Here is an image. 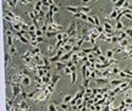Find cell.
I'll list each match as a JSON object with an SVG mask.
<instances>
[{"instance_id":"f546056e","label":"cell","mask_w":132,"mask_h":111,"mask_svg":"<svg viewBox=\"0 0 132 111\" xmlns=\"http://www.w3.org/2000/svg\"><path fill=\"white\" fill-rule=\"evenodd\" d=\"M50 9H51L54 12H58V11H59V6H58V5H53V6H50Z\"/></svg>"},{"instance_id":"ac0fdd59","label":"cell","mask_w":132,"mask_h":111,"mask_svg":"<svg viewBox=\"0 0 132 111\" xmlns=\"http://www.w3.org/2000/svg\"><path fill=\"white\" fill-rule=\"evenodd\" d=\"M42 6H43V5H42V1H37V3L34 4V6H33V10L39 12V11H42Z\"/></svg>"},{"instance_id":"8fae6325","label":"cell","mask_w":132,"mask_h":111,"mask_svg":"<svg viewBox=\"0 0 132 111\" xmlns=\"http://www.w3.org/2000/svg\"><path fill=\"white\" fill-rule=\"evenodd\" d=\"M14 105H15L14 100H12V99L6 98V111H11V109H12V106H14Z\"/></svg>"},{"instance_id":"f1b7e54d","label":"cell","mask_w":132,"mask_h":111,"mask_svg":"<svg viewBox=\"0 0 132 111\" xmlns=\"http://www.w3.org/2000/svg\"><path fill=\"white\" fill-rule=\"evenodd\" d=\"M64 72H65V74H67V76H69V74H70V76L72 74V72H71V70H70V67H66V68L64 70Z\"/></svg>"},{"instance_id":"6da1fadb","label":"cell","mask_w":132,"mask_h":111,"mask_svg":"<svg viewBox=\"0 0 132 111\" xmlns=\"http://www.w3.org/2000/svg\"><path fill=\"white\" fill-rule=\"evenodd\" d=\"M88 36L92 38V39H99V37H100V33H99V31L97 29V27H94V26H91L89 27V31H88Z\"/></svg>"},{"instance_id":"5bb4252c","label":"cell","mask_w":132,"mask_h":111,"mask_svg":"<svg viewBox=\"0 0 132 111\" xmlns=\"http://www.w3.org/2000/svg\"><path fill=\"white\" fill-rule=\"evenodd\" d=\"M75 98V95L73 94H69V95H64V101L62 102H67V104H70L71 102V100Z\"/></svg>"},{"instance_id":"ffe728a7","label":"cell","mask_w":132,"mask_h":111,"mask_svg":"<svg viewBox=\"0 0 132 111\" xmlns=\"http://www.w3.org/2000/svg\"><path fill=\"white\" fill-rule=\"evenodd\" d=\"M9 53L12 55V56H15V55H17V48L15 46V45H12V46H10L9 48Z\"/></svg>"},{"instance_id":"e0dca14e","label":"cell","mask_w":132,"mask_h":111,"mask_svg":"<svg viewBox=\"0 0 132 111\" xmlns=\"http://www.w3.org/2000/svg\"><path fill=\"white\" fill-rule=\"evenodd\" d=\"M71 61H72L75 65H77V64L81 61V60H80V56H78V54H77V53H75V54L72 55V57H71Z\"/></svg>"},{"instance_id":"d590c367","label":"cell","mask_w":132,"mask_h":111,"mask_svg":"<svg viewBox=\"0 0 132 111\" xmlns=\"http://www.w3.org/2000/svg\"><path fill=\"white\" fill-rule=\"evenodd\" d=\"M127 9H130V10L132 11V0H131V1L128 3V6H127Z\"/></svg>"},{"instance_id":"4316f807","label":"cell","mask_w":132,"mask_h":111,"mask_svg":"<svg viewBox=\"0 0 132 111\" xmlns=\"http://www.w3.org/2000/svg\"><path fill=\"white\" fill-rule=\"evenodd\" d=\"M76 81H77V73L72 72V74H71V84H75Z\"/></svg>"},{"instance_id":"484cf974","label":"cell","mask_w":132,"mask_h":111,"mask_svg":"<svg viewBox=\"0 0 132 111\" xmlns=\"http://www.w3.org/2000/svg\"><path fill=\"white\" fill-rule=\"evenodd\" d=\"M111 70H112V76H119V73L121 72L120 68L116 67V66H115V67H111Z\"/></svg>"},{"instance_id":"5b68a950","label":"cell","mask_w":132,"mask_h":111,"mask_svg":"<svg viewBox=\"0 0 132 111\" xmlns=\"http://www.w3.org/2000/svg\"><path fill=\"white\" fill-rule=\"evenodd\" d=\"M72 55H73V51H69V53H65V54L61 56L60 61H61V62H67V61H70V60H71Z\"/></svg>"},{"instance_id":"8992f818","label":"cell","mask_w":132,"mask_h":111,"mask_svg":"<svg viewBox=\"0 0 132 111\" xmlns=\"http://www.w3.org/2000/svg\"><path fill=\"white\" fill-rule=\"evenodd\" d=\"M78 8H80V12H82V14H87V15L92 14V9H91L89 6H86V5H81V6H78Z\"/></svg>"},{"instance_id":"ba28073f","label":"cell","mask_w":132,"mask_h":111,"mask_svg":"<svg viewBox=\"0 0 132 111\" xmlns=\"http://www.w3.org/2000/svg\"><path fill=\"white\" fill-rule=\"evenodd\" d=\"M94 82L98 83V84H106V83H110V79L105 78V77H100V78H95Z\"/></svg>"},{"instance_id":"603a6c76","label":"cell","mask_w":132,"mask_h":111,"mask_svg":"<svg viewBox=\"0 0 132 111\" xmlns=\"http://www.w3.org/2000/svg\"><path fill=\"white\" fill-rule=\"evenodd\" d=\"M58 33H59V32H47V33H45V37H47V38H54V37L56 38Z\"/></svg>"},{"instance_id":"836d02e7","label":"cell","mask_w":132,"mask_h":111,"mask_svg":"<svg viewBox=\"0 0 132 111\" xmlns=\"http://www.w3.org/2000/svg\"><path fill=\"white\" fill-rule=\"evenodd\" d=\"M65 64H66V67H71V66H73V65H75L71 60H70V61H67V62H65Z\"/></svg>"},{"instance_id":"7a4b0ae2","label":"cell","mask_w":132,"mask_h":111,"mask_svg":"<svg viewBox=\"0 0 132 111\" xmlns=\"http://www.w3.org/2000/svg\"><path fill=\"white\" fill-rule=\"evenodd\" d=\"M120 10L121 9H116V8H114L112 10H111V12L109 14V15H106L105 16V20H116V17H117V15H119V12H120Z\"/></svg>"},{"instance_id":"9c48e42d","label":"cell","mask_w":132,"mask_h":111,"mask_svg":"<svg viewBox=\"0 0 132 111\" xmlns=\"http://www.w3.org/2000/svg\"><path fill=\"white\" fill-rule=\"evenodd\" d=\"M55 66H56V70H58V72H61V71H64V70L66 68V64H65V62H61V61H59V62H55Z\"/></svg>"},{"instance_id":"83f0119b","label":"cell","mask_w":132,"mask_h":111,"mask_svg":"<svg viewBox=\"0 0 132 111\" xmlns=\"http://www.w3.org/2000/svg\"><path fill=\"white\" fill-rule=\"evenodd\" d=\"M125 32H126V33H127V36H128V37L132 39V27H131V28H127V27H126Z\"/></svg>"},{"instance_id":"74e56055","label":"cell","mask_w":132,"mask_h":111,"mask_svg":"<svg viewBox=\"0 0 132 111\" xmlns=\"http://www.w3.org/2000/svg\"><path fill=\"white\" fill-rule=\"evenodd\" d=\"M89 1H93V0H82V4H88Z\"/></svg>"},{"instance_id":"277c9868","label":"cell","mask_w":132,"mask_h":111,"mask_svg":"<svg viewBox=\"0 0 132 111\" xmlns=\"http://www.w3.org/2000/svg\"><path fill=\"white\" fill-rule=\"evenodd\" d=\"M21 110H26V111H32V109H31V106H30V104H28V100H22L21 102H20V105H17Z\"/></svg>"},{"instance_id":"7bdbcfd3","label":"cell","mask_w":132,"mask_h":111,"mask_svg":"<svg viewBox=\"0 0 132 111\" xmlns=\"http://www.w3.org/2000/svg\"><path fill=\"white\" fill-rule=\"evenodd\" d=\"M93 1H94V3H95V1H98V0H93Z\"/></svg>"},{"instance_id":"7402d4cb","label":"cell","mask_w":132,"mask_h":111,"mask_svg":"<svg viewBox=\"0 0 132 111\" xmlns=\"http://www.w3.org/2000/svg\"><path fill=\"white\" fill-rule=\"evenodd\" d=\"M97 61H99V62L104 64V62H108V57L103 54V55H100V56H98V57H97Z\"/></svg>"},{"instance_id":"cb8c5ba5","label":"cell","mask_w":132,"mask_h":111,"mask_svg":"<svg viewBox=\"0 0 132 111\" xmlns=\"http://www.w3.org/2000/svg\"><path fill=\"white\" fill-rule=\"evenodd\" d=\"M3 20H4V22H8V23H10V25L14 22V20H12L11 17L6 16V15H3Z\"/></svg>"},{"instance_id":"d4e9b609","label":"cell","mask_w":132,"mask_h":111,"mask_svg":"<svg viewBox=\"0 0 132 111\" xmlns=\"http://www.w3.org/2000/svg\"><path fill=\"white\" fill-rule=\"evenodd\" d=\"M54 53H55V46H54V45H49V46H48V53H47V54L50 56V55L54 54Z\"/></svg>"},{"instance_id":"b9f144b4","label":"cell","mask_w":132,"mask_h":111,"mask_svg":"<svg viewBox=\"0 0 132 111\" xmlns=\"http://www.w3.org/2000/svg\"><path fill=\"white\" fill-rule=\"evenodd\" d=\"M30 1H31V3H33V1H34V0H30Z\"/></svg>"},{"instance_id":"d6986e66","label":"cell","mask_w":132,"mask_h":111,"mask_svg":"<svg viewBox=\"0 0 132 111\" xmlns=\"http://www.w3.org/2000/svg\"><path fill=\"white\" fill-rule=\"evenodd\" d=\"M62 49L66 51V53H69V51H72V49H73V45H71V44H69V43H66L64 46H62Z\"/></svg>"},{"instance_id":"ab89813d","label":"cell","mask_w":132,"mask_h":111,"mask_svg":"<svg viewBox=\"0 0 132 111\" xmlns=\"http://www.w3.org/2000/svg\"><path fill=\"white\" fill-rule=\"evenodd\" d=\"M111 1H112V3H114V4H116V3H117V1H119V0H111Z\"/></svg>"},{"instance_id":"4fadbf2b","label":"cell","mask_w":132,"mask_h":111,"mask_svg":"<svg viewBox=\"0 0 132 111\" xmlns=\"http://www.w3.org/2000/svg\"><path fill=\"white\" fill-rule=\"evenodd\" d=\"M94 48V50H93V54L98 57V56H100V55H103V53H102V50H100V48L98 46V45H94L93 46Z\"/></svg>"},{"instance_id":"1f68e13d","label":"cell","mask_w":132,"mask_h":111,"mask_svg":"<svg viewBox=\"0 0 132 111\" xmlns=\"http://www.w3.org/2000/svg\"><path fill=\"white\" fill-rule=\"evenodd\" d=\"M33 48H36V46H38V42L37 40H31V43H30Z\"/></svg>"},{"instance_id":"60d3db41","label":"cell","mask_w":132,"mask_h":111,"mask_svg":"<svg viewBox=\"0 0 132 111\" xmlns=\"http://www.w3.org/2000/svg\"><path fill=\"white\" fill-rule=\"evenodd\" d=\"M128 57H131V59H132V53H130V54H128Z\"/></svg>"},{"instance_id":"9a60e30c","label":"cell","mask_w":132,"mask_h":111,"mask_svg":"<svg viewBox=\"0 0 132 111\" xmlns=\"http://www.w3.org/2000/svg\"><path fill=\"white\" fill-rule=\"evenodd\" d=\"M60 107H61V110H62V111H70L71 105H70V104H67V102H61V104H60Z\"/></svg>"},{"instance_id":"8d00e7d4","label":"cell","mask_w":132,"mask_h":111,"mask_svg":"<svg viewBox=\"0 0 132 111\" xmlns=\"http://www.w3.org/2000/svg\"><path fill=\"white\" fill-rule=\"evenodd\" d=\"M12 3H14V5L16 6L17 4H20V0H12Z\"/></svg>"},{"instance_id":"52a82bcc","label":"cell","mask_w":132,"mask_h":111,"mask_svg":"<svg viewBox=\"0 0 132 111\" xmlns=\"http://www.w3.org/2000/svg\"><path fill=\"white\" fill-rule=\"evenodd\" d=\"M21 84H22L23 87L28 88V87L31 85V77H30V76H26V77H23V78H22V81H21Z\"/></svg>"},{"instance_id":"e575fe53","label":"cell","mask_w":132,"mask_h":111,"mask_svg":"<svg viewBox=\"0 0 132 111\" xmlns=\"http://www.w3.org/2000/svg\"><path fill=\"white\" fill-rule=\"evenodd\" d=\"M70 70H71V72H76V71H77V66H76V65H73V66H71V67H70Z\"/></svg>"},{"instance_id":"d6a6232c","label":"cell","mask_w":132,"mask_h":111,"mask_svg":"<svg viewBox=\"0 0 132 111\" xmlns=\"http://www.w3.org/2000/svg\"><path fill=\"white\" fill-rule=\"evenodd\" d=\"M37 42H38V43H44L45 39H44L43 37H37Z\"/></svg>"},{"instance_id":"30bf717a","label":"cell","mask_w":132,"mask_h":111,"mask_svg":"<svg viewBox=\"0 0 132 111\" xmlns=\"http://www.w3.org/2000/svg\"><path fill=\"white\" fill-rule=\"evenodd\" d=\"M65 9H66L67 11L72 12L73 15H75V14H77V12H80V8H78V6H71V5H69V6H66Z\"/></svg>"},{"instance_id":"44dd1931","label":"cell","mask_w":132,"mask_h":111,"mask_svg":"<svg viewBox=\"0 0 132 111\" xmlns=\"http://www.w3.org/2000/svg\"><path fill=\"white\" fill-rule=\"evenodd\" d=\"M114 49H109L108 51H106V54H105V56L108 57V60H110V59H112L114 57Z\"/></svg>"},{"instance_id":"4dcf8cb0","label":"cell","mask_w":132,"mask_h":111,"mask_svg":"<svg viewBox=\"0 0 132 111\" xmlns=\"http://www.w3.org/2000/svg\"><path fill=\"white\" fill-rule=\"evenodd\" d=\"M43 33H44V32H43V31H42L41 28H39V29H37V32H36L37 37H42V34H43Z\"/></svg>"},{"instance_id":"2e32d148","label":"cell","mask_w":132,"mask_h":111,"mask_svg":"<svg viewBox=\"0 0 132 111\" xmlns=\"http://www.w3.org/2000/svg\"><path fill=\"white\" fill-rule=\"evenodd\" d=\"M11 61H12V55H11L9 51H6V53H5V64L8 65V64H10Z\"/></svg>"},{"instance_id":"7c38bea8","label":"cell","mask_w":132,"mask_h":111,"mask_svg":"<svg viewBox=\"0 0 132 111\" xmlns=\"http://www.w3.org/2000/svg\"><path fill=\"white\" fill-rule=\"evenodd\" d=\"M48 111H58V104H56L55 101L50 102V104L48 105Z\"/></svg>"},{"instance_id":"3957f363","label":"cell","mask_w":132,"mask_h":111,"mask_svg":"<svg viewBox=\"0 0 132 111\" xmlns=\"http://www.w3.org/2000/svg\"><path fill=\"white\" fill-rule=\"evenodd\" d=\"M123 82H125V79H122V78H120V79H116V78H114V79H111V81H110V83H109V84H110V87L114 89V88L119 87L120 84H122Z\"/></svg>"},{"instance_id":"f35d334b","label":"cell","mask_w":132,"mask_h":111,"mask_svg":"<svg viewBox=\"0 0 132 111\" xmlns=\"http://www.w3.org/2000/svg\"><path fill=\"white\" fill-rule=\"evenodd\" d=\"M49 5H50V6L55 5V4H54V0H49Z\"/></svg>"}]
</instances>
